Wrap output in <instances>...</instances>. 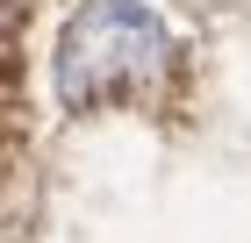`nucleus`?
<instances>
[{
  "label": "nucleus",
  "instance_id": "1",
  "mask_svg": "<svg viewBox=\"0 0 251 243\" xmlns=\"http://www.w3.org/2000/svg\"><path fill=\"white\" fill-rule=\"evenodd\" d=\"M179 72V36L151 0H79L50 50V86L65 114L158 108Z\"/></svg>",
  "mask_w": 251,
  "mask_h": 243
}]
</instances>
